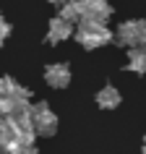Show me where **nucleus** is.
<instances>
[{
	"instance_id": "5",
	"label": "nucleus",
	"mask_w": 146,
	"mask_h": 154,
	"mask_svg": "<svg viewBox=\"0 0 146 154\" xmlns=\"http://www.w3.org/2000/svg\"><path fill=\"white\" fill-rule=\"evenodd\" d=\"M44 84H47L50 89H68V84H71L73 73H71V65L68 63H50L44 65Z\"/></svg>"
},
{
	"instance_id": "1",
	"label": "nucleus",
	"mask_w": 146,
	"mask_h": 154,
	"mask_svg": "<svg viewBox=\"0 0 146 154\" xmlns=\"http://www.w3.org/2000/svg\"><path fill=\"white\" fill-rule=\"evenodd\" d=\"M37 138L39 136L32 123V110L0 118V152L3 154H21L24 149L37 144Z\"/></svg>"
},
{
	"instance_id": "10",
	"label": "nucleus",
	"mask_w": 146,
	"mask_h": 154,
	"mask_svg": "<svg viewBox=\"0 0 146 154\" xmlns=\"http://www.w3.org/2000/svg\"><path fill=\"white\" fill-rule=\"evenodd\" d=\"M125 68L138 76L146 73V47H128V60H125Z\"/></svg>"
},
{
	"instance_id": "8",
	"label": "nucleus",
	"mask_w": 146,
	"mask_h": 154,
	"mask_svg": "<svg viewBox=\"0 0 146 154\" xmlns=\"http://www.w3.org/2000/svg\"><path fill=\"white\" fill-rule=\"evenodd\" d=\"M97 107L99 110H117V107L123 105V94L117 89H115L112 84H107V86H102V89L97 91Z\"/></svg>"
},
{
	"instance_id": "3",
	"label": "nucleus",
	"mask_w": 146,
	"mask_h": 154,
	"mask_svg": "<svg viewBox=\"0 0 146 154\" xmlns=\"http://www.w3.org/2000/svg\"><path fill=\"white\" fill-rule=\"evenodd\" d=\"M120 47H146V18H130L123 21L115 32V39Z\"/></svg>"
},
{
	"instance_id": "7",
	"label": "nucleus",
	"mask_w": 146,
	"mask_h": 154,
	"mask_svg": "<svg viewBox=\"0 0 146 154\" xmlns=\"http://www.w3.org/2000/svg\"><path fill=\"white\" fill-rule=\"evenodd\" d=\"M81 5H84L81 18H89V21H110L115 13V8L107 0H81Z\"/></svg>"
},
{
	"instance_id": "2",
	"label": "nucleus",
	"mask_w": 146,
	"mask_h": 154,
	"mask_svg": "<svg viewBox=\"0 0 146 154\" xmlns=\"http://www.w3.org/2000/svg\"><path fill=\"white\" fill-rule=\"evenodd\" d=\"M73 39L78 42L84 50H99L110 45L115 39V34L110 32L107 21H89V18H81L76 24V32H73Z\"/></svg>"
},
{
	"instance_id": "11",
	"label": "nucleus",
	"mask_w": 146,
	"mask_h": 154,
	"mask_svg": "<svg viewBox=\"0 0 146 154\" xmlns=\"http://www.w3.org/2000/svg\"><path fill=\"white\" fill-rule=\"evenodd\" d=\"M24 110H32V99H13V97L0 94V118L13 115V112H24Z\"/></svg>"
},
{
	"instance_id": "9",
	"label": "nucleus",
	"mask_w": 146,
	"mask_h": 154,
	"mask_svg": "<svg viewBox=\"0 0 146 154\" xmlns=\"http://www.w3.org/2000/svg\"><path fill=\"white\" fill-rule=\"evenodd\" d=\"M0 94L13 99H32V89H26L24 84H18L11 76H0Z\"/></svg>"
},
{
	"instance_id": "14",
	"label": "nucleus",
	"mask_w": 146,
	"mask_h": 154,
	"mask_svg": "<svg viewBox=\"0 0 146 154\" xmlns=\"http://www.w3.org/2000/svg\"><path fill=\"white\" fill-rule=\"evenodd\" d=\"M21 154H39V149H37V146H29V149H24Z\"/></svg>"
},
{
	"instance_id": "12",
	"label": "nucleus",
	"mask_w": 146,
	"mask_h": 154,
	"mask_svg": "<svg viewBox=\"0 0 146 154\" xmlns=\"http://www.w3.org/2000/svg\"><path fill=\"white\" fill-rule=\"evenodd\" d=\"M60 18H65V21H71V24H78L84 16V5L81 0H65L63 5H60V13H57Z\"/></svg>"
},
{
	"instance_id": "6",
	"label": "nucleus",
	"mask_w": 146,
	"mask_h": 154,
	"mask_svg": "<svg viewBox=\"0 0 146 154\" xmlns=\"http://www.w3.org/2000/svg\"><path fill=\"white\" fill-rule=\"evenodd\" d=\"M73 32H76V26L71 24V21H65V18L55 16V18H50L47 21V45H60V42L65 39H71Z\"/></svg>"
},
{
	"instance_id": "15",
	"label": "nucleus",
	"mask_w": 146,
	"mask_h": 154,
	"mask_svg": "<svg viewBox=\"0 0 146 154\" xmlns=\"http://www.w3.org/2000/svg\"><path fill=\"white\" fill-rule=\"evenodd\" d=\"M47 3H50V5H57V8H60V5H63L65 0H47Z\"/></svg>"
},
{
	"instance_id": "13",
	"label": "nucleus",
	"mask_w": 146,
	"mask_h": 154,
	"mask_svg": "<svg viewBox=\"0 0 146 154\" xmlns=\"http://www.w3.org/2000/svg\"><path fill=\"white\" fill-rule=\"evenodd\" d=\"M11 34H13V26H11V21H8V18H3V13H0V45L8 39Z\"/></svg>"
},
{
	"instance_id": "4",
	"label": "nucleus",
	"mask_w": 146,
	"mask_h": 154,
	"mask_svg": "<svg viewBox=\"0 0 146 154\" xmlns=\"http://www.w3.org/2000/svg\"><path fill=\"white\" fill-rule=\"evenodd\" d=\"M32 123H34V131H37V136H55L57 133V125H60V120H57V115L50 110L47 102H32Z\"/></svg>"
}]
</instances>
